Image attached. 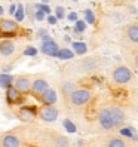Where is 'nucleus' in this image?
<instances>
[{"mask_svg": "<svg viewBox=\"0 0 138 147\" xmlns=\"http://www.w3.org/2000/svg\"><path fill=\"white\" fill-rule=\"evenodd\" d=\"M86 51H88V48L83 42H73V52L76 55H85Z\"/></svg>", "mask_w": 138, "mask_h": 147, "instance_id": "4be33fe9", "label": "nucleus"}, {"mask_svg": "<svg viewBox=\"0 0 138 147\" xmlns=\"http://www.w3.org/2000/svg\"><path fill=\"white\" fill-rule=\"evenodd\" d=\"M74 52L73 51H70L68 48H59L58 49V52H57V55H55V58H58V59H73L74 58Z\"/></svg>", "mask_w": 138, "mask_h": 147, "instance_id": "aec40b11", "label": "nucleus"}, {"mask_svg": "<svg viewBox=\"0 0 138 147\" xmlns=\"http://www.w3.org/2000/svg\"><path fill=\"white\" fill-rule=\"evenodd\" d=\"M85 21L86 24H95V15H94V12L91 9H86L85 12Z\"/></svg>", "mask_w": 138, "mask_h": 147, "instance_id": "b1692460", "label": "nucleus"}, {"mask_svg": "<svg viewBox=\"0 0 138 147\" xmlns=\"http://www.w3.org/2000/svg\"><path fill=\"white\" fill-rule=\"evenodd\" d=\"M50 147H70V140L63 134H52L49 138Z\"/></svg>", "mask_w": 138, "mask_h": 147, "instance_id": "2eb2a0df", "label": "nucleus"}, {"mask_svg": "<svg viewBox=\"0 0 138 147\" xmlns=\"http://www.w3.org/2000/svg\"><path fill=\"white\" fill-rule=\"evenodd\" d=\"M77 88H79V86H77V83L74 80H64L61 83V94H63V97L68 98Z\"/></svg>", "mask_w": 138, "mask_h": 147, "instance_id": "6ab92c4d", "label": "nucleus"}, {"mask_svg": "<svg viewBox=\"0 0 138 147\" xmlns=\"http://www.w3.org/2000/svg\"><path fill=\"white\" fill-rule=\"evenodd\" d=\"M73 2H77V0H73Z\"/></svg>", "mask_w": 138, "mask_h": 147, "instance_id": "ea45409f", "label": "nucleus"}, {"mask_svg": "<svg viewBox=\"0 0 138 147\" xmlns=\"http://www.w3.org/2000/svg\"><path fill=\"white\" fill-rule=\"evenodd\" d=\"M58 43L50 37V39H48V40H43L42 42V46H40V52L42 54H45V55H48V57H55L57 55V52H58Z\"/></svg>", "mask_w": 138, "mask_h": 147, "instance_id": "1a4fd4ad", "label": "nucleus"}, {"mask_svg": "<svg viewBox=\"0 0 138 147\" xmlns=\"http://www.w3.org/2000/svg\"><path fill=\"white\" fill-rule=\"evenodd\" d=\"M12 70V65H6V67H3V73H9Z\"/></svg>", "mask_w": 138, "mask_h": 147, "instance_id": "c9c22d12", "label": "nucleus"}, {"mask_svg": "<svg viewBox=\"0 0 138 147\" xmlns=\"http://www.w3.org/2000/svg\"><path fill=\"white\" fill-rule=\"evenodd\" d=\"M49 2V0H42V3H48Z\"/></svg>", "mask_w": 138, "mask_h": 147, "instance_id": "4c0bfd02", "label": "nucleus"}, {"mask_svg": "<svg viewBox=\"0 0 138 147\" xmlns=\"http://www.w3.org/2000/svg\"><path fill=\"white\" fill-rule=\"evenodd\" d=\"M108 110H110V115H111V119H113V123H114V128H122L125 123H126V120H128V115H126V111L125 109L117 104V102H108Z\"/></svg>", "mask_w": 138, "mask_h": 147, "instance_id": "20e7f679", "label": "nucleus"}, {"mask_svg": "<svg viewBox=\"0 0 138 147\" xmlns=\"http://www.w3.org/2000/svg\"><path fill=\"white\" fill-rule=\"evenodd\" d=\"M15 21L16 22H21V21H24V18H25V6H22V3L21 5H16V11H15Z\"/></svg>", "mask_w": 138, "mask_h": 147, "instance_id": "5701e85b", "label": "nucleus"}, {"mask_svg": "<svg viewBox=\"0 0 138 147\" xmlns=\"http://www.w3.org/2000/svg\"><path fill=\"white\" fill-rule=\"evenodd\" d=\"M125 37L129 43L132 45H138V24L132 22V24H128L125 27Z\"/></svg>", "mask_w": 138, "mask_h": 147, "instance_id": "ddd939ff", "label": "nucleus"}, {"mask_svg": "<svg viewBox=\"0 0 138 147\" xmlns=\"http://www.w3.org/2000/svg\"><path fill=\"white\" fill-rule=\"evenodd\" d=\"M0 146L2 147H21L22 141H21V138L15 134H5L0 138Z\"/></svg>", "mask_w": 138, "mask_h": 147, "instance_id": "9b49d317", "label": "nucleus"}, {"mask_svg": "<svg viewBox=\"0 0 138 147\" xmlns=\"http://www.w3.org/2000/svg\"><path fill=\"white\" fill-rule=\"evenodd\" d=\"M36 117H37V109L33 106H22L18 110V119L22 122H31Z\"/></svg>", "mask_w": 138, "mask_h": 147, "instance_id": "6e6552de", "label": "nucleus"}, {"mask_svg": "<svg viewBox=\"0 0 138 147\" xmlns=\"http://www.w3.org/2000/svg\"><path fill=\"white\" fill-rule=\"evenodd\" d=\"M134 73L129 67L126 65H116L111 71V80L116 85H128L129 82H132Z\"/></svg>", "mask_w": 138, "mask_h": 147, "instance_id": "f03ea898", "label": "nucleus"}, {"mask_svg": "<svg viewBox=\"0 0 138 147\" xmlns=\"http://www.w3.org/2000/svg\"><path fill=\"white\" fill-rule=\"evenodd\" d=\"M97 122H98V125H100V128L102 129V131L110 132V131H113V129H116L107 104L101 106V107L98 109V111H97Z\"/></svg>", "mask_w": 138, "mask_h": 147, "instance_id": "7ed1b4c3", "label": "nucleus"}, {"mask_svg": "<svg viewBox=\"0 0 138 147\" xmlns=\"http://www.w3.org/2000/svg\"><path fill=\"white\" fill-rule=\"evenodd\" d=\"M128 147H129V146H128ZM131 147H135V146H131Z\"/></svg>", "mask_w": 138, "mask_h": 147, "instance_id": "58836bf2", "label": "nucleus"}, {"mask_svg": "<svg viewBox=\"0 0 138 147\" xmlns=\"http://www.w3.org/2000/svg\"><path fill=\"white\" fill-rule=\"evenodd\" d=\"M48 88H49V83H48V80L45 79V77H36V79L31 80V91L30 92L40 97V94L43 91H46Z\"/></svg>", "mask_w": 138, "mask_h": 147, "instance_id": "9d476101", "label": "nucleus"}, {"mask_svg": "<svg viewBox=\"0 0 138 147\" xmlns=\"http://www.w3.org/2000/svg\"><path fill=\"white\" fill-rule=\"evenodd\" d=\"M13 79H15V77L12 74L2 73V74H0V88H3V89L9 88L11 85H13Z\"/></svg>", "mask_w": 138, "mask_h": 147, "instance_id": "412c9836", "label": "nucleus"}, {"mask_svg": "<svg viewBox=\"0 0 138 147\" xmlns=\"http://www.w3.org/2000/svg\"><path fill=\"white\" fill-rule=\"evenodd\" d=\"M92 97H94V94H92L91 89H88V88H77L67 100L71 104V107L79 109V107H85L86 104H89V102L92 101Z\"/></svg>", "mask_w": 138, "mask_h": 147, "instance_id": "f257e3e1", "label": "nucleus"}, {"mask_svg": "<svg viewBox=\"0 0 138 147\" xmlns=\"http://www.w3.org/2000/svg\"><path fill=\"white\" fill-rule=\"evenodd\" d=\"M59 116V110L55 107V104H43L39 110H37V117L42 119L43 122L52 123L58 119Z\"/></svg>", "mask_w": 138, "mask_h": 147, "instance_id": "39448f33", "label": "nucleus"}, {"mask_svg": "<svg viewBox=\"0 0 138 147\" xmlns=\"http://www.w3.org/2000/svg\"><path fill=\"white\" fill-rule=\"evenodd\" d=\"M18 31V22L11 18L0 20V37H12Z\"/></svg>", "mask_w": 138, "mask_h": 147, "instance_id": "423d86ee", "label": "nucleus"}, {"mask_svg": "<svg viewBox=\"0 0 138 147\" xmlns=\"http://www.w3.org/2000/svg\"><path fill=\"white\" fill-rule=\"evenodd\" d=\"M132 64H134V67L138 70V52H135V54L132 55Z\"/></svg>", "mask_w": 138, "mask_h": 147, "instance_id": "473e14b6", "label": "nucleus"}, {"mask_svg": "<svg viewBox=\"0 0 138 147\" xmlns=\"http://www.w3.org/2000/svg\"><path fill=\"white\" fill-rule=\"evenodd\" d=\"M104 147H128V143L123 137L119 135H110L106 138Z\"/></svg>", "mask_w": 138, "mask_h": 147, "instance_id": "a211bd4d", "label": "nucleus"}, {"mask_svg": "<svg viewBox=\"0 0 138 147\" xmlns=\"http://www.w3.org/2000/svg\"><path fill=\"white\" fill-rule=\"evenodd\" d=\"M55 16H57V20H63L64 18V16H65L64 6H57L55 7Z\"/></svg>", "mask_w": 138, "mask_h": 147, "instance_id": "cd10ccee", "label": "nucleus"}, {"mask_svg": "<svg viewBox=\"0 0 138 147\" xmlns=\"http://www.w3.org/2000/svg\"><path fill=\"white\" fill-rule=\"evenodd\" d=\"M86 30V21H80V20H77L74 22V31L76 33H83Z\"/></svg>", "mask_w": 138, "mask_h": 147, "instance_id": "393cba45", "label": "nucleus"}, {"mask_svg": "<svg viewBox=\"0 0 138 147\" xmlns=\"http://www.w3.org/2000/svg\"><path fill=\"white\" fill-rule=\"evenodd\" d=\"M24 55L25 57H36L37 55V49L34 46H27L24 49Z\"/></svg>", "mask_w": 138, "mask_h": 147, "instance_id": "bb28decb", "label": "nucleus"}, {"mask_svg": "<svg viewBox=\"0 0 138 147\" xmlns=\"http://www.w3.org/2000/svg\"><path fill=\"white\" fill-rule=\"evenodd\" d=\"M5 15V9H3V6H0V16H3Z\"/></svg>", "mask_w": 138, "mask_h": 147, "instance_id": "e433bc0d", "label": "nucleus"}, {"mask_svg": "<svg viewBox=\"0 0 138 147\" xmlns=\"http://www.w3.org/2000/svg\"><path fill=\"white\" fill-rule=\"evenodd\" d=\"M15 11H16V5H11V7H9V11H7V12H9L11 15H13Z\"/></svg>", "mask_w": 138, "mask_h": 147, "instance_id": "72a5a7b5", "label": "nucleus"}, {"mask_svg": "<svg viewBox=\"0 0 138 147\" xmlns=\"http://www.w3.org/2000/svg\"><path fill=\"white\" fill-rule=\"evenodd\" d=\"M48 22H49L50 25H54V24H57V22H58V20H57V16H55V15H48Z\"/></svg>", "mask_w": 138, "mask_h": 147, "instance_id": "2f4dec72", "label": "nucleus"}, {"mask_svg": "<svg viewBox=\"0 0 138 147\" xmlns=\"http://www.w3.org/2000/svg\"><path fill=\"white\" fill-rule=\"evenodd\" d=\"M37 33H39V34H37L39 37H43V36H45V34H48V31H46V30H43V28H40V30H39Z\"/></svg>", "mask_w": 138, "mask_h": 147, "instance_id": "f704fd0d", "label": "nucleus"}, {"mask_svg": "<svg viewBox=\"0 0 138 147\" xmlns=\"http://www.w3.org/2000/svg\"><path fill=\"white\" fill-rule=\"evenodd\" d=\"M33 16H34L37 21H43V20H45V16H46V13L42 12V11H39V9H36V11L33 12Z\"/></svg>", "mask_w": 138, "mask_h": 147, "instance_id": "c756f323", "label": "nucleus"}, {"mask_svg": "<svg viewBox=\"0 0 138 147\" xmlns=\"http://www.w3.org/2000/svg\"><path fill=\"white\" fill-rule=\"evenodd\" d=\"M63 125H64V128L67 129L68 132H76V126H74V123H73V122H70L68 119H65V120H64Z\"/></svg>", "mask_w": 138, "mask_h": 147, "instance_id": "c85d7f7f", "label": "nucleus"}, {"mask_svg": "<svg viewBox=\"0 0 138 147\" xmlns=\"http://www.w3.org/2000/svg\"><path fill=\"white\" fill-rule=\"evenodd\" d=\"M79 67H80V70L85 71V73H91V71H95L97 68H98V61L95 58H83L82 61L79 63Z\"/></svg>", "mask_w": 138, "mask_h": 147, "instance_id": "f3484780", "label": "nucleus"}, {"mask_svg": "<svg viewBox=\"0 0 138 147\" xmlns=\"http://www.w3.org/2000/svg\"><path fill=\"white\" fill-rule=\"evenodd\" d=\"M67 18H68V21L76 22V21H77V13H76V12H70V13L67 15Z\"/></svg>", "mask_w": 138, "mask_h": 147, "instance_id": "7c9ffc66", "label": "nucleus"}, {"mask_svg": "<svg viewBox=\"0 0 138 147\" xmlns=\"http://www.w3.org/2000/svg\"><path fill=\"white\" fill-rule=\"evenodd\" d=\"M34 9H39V11H42V12H45L46 15H50V7L48 6V3H36L34 5Z\"/></svg>", "mask_w": 138, "mask_h": 147, "instance_id": "a878e982", "label": "nucleus"}, {"mask_svg": "<svg viewBox=\"0 0 138 147\" xmlns=\"http://www.w3.org/2000/svg\"><path fill=\"white\" fill-rule=\"evenodd\" d=\"M6 91V101L9 102L11 106H13V104H20L21 102V100H22V94L15 88L13 85H11L9 88H6L5 89Z\"/></svg>", "mask_w": 138, "mask_h": 147, "instance_id": "f8f14e48", "label": "nucleus"}, {"mask_svg": "<svg viewBox=\"0 0 138 147\" xmlns=\"http://www.w3.org/2000/svg\"><path fill=\"white\" fill-rule=\"evenodd\" d=\"M40 100L43 104H57V101H58V94L55 89L52 88H48L46 91H43L40 94Z\"/></svg>", "mask_w": 138, "mask_h": 147, "instance_id": "dca6fc26", "label": "nucleus"}, {"mask_svg": "<svg viewBox=\"0 0 138 147\" xmlns=\"http://www.w3.org/2000/svg\"><path fill=\"white\" fill-rule=\"evenodd\" d=\"M15 43L13 40L11 39H3V40H0V55H3V57H11L13 55L15 52Z\"/></svg>", "mask_w": 138, "mask_h": 147, "instance_id": "4468645a", "label": "nucleus"}, {"mask_svg": "<svg viewBox=\"0 0 138 147\" xmlns=\"http://www.w3.org/2000/svg\"><path fill=\"white\" fill-rule=\"evenodd\" d=\"M13 86L22 95L30 94V91H31V79L28 76H16L13 79Z\"/></svg>", "mask_w": 138, "mask_h": 147, "instance_id": "0eeeda50", "label": "nucleus"}]
</instances>
